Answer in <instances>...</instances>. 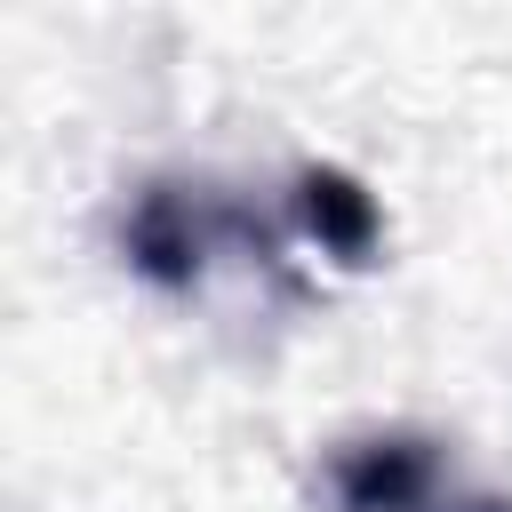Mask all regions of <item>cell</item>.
Segmentation results:
<instances>
[{"label": "cell", "mask_w": 512, "mask_h": 512, "mask_svg": "<svg viewBox=\"0 0 512 512\" xmlns=\"http://www.w3.org/2000/svg\"><path fill=\"white\" fill-rule=\"evenodd\" d=\"M304 216H312V232L328 240V248H344V256H360L368 248V232H376V200L360 192V184H344V176H304Z\"/></svg>", "instance_id": "cell-2"}, {"label": "cell", "mask_w": 512, "mask_h": 512, "mask_svg": "<svg viewBox=\"0 0 512 512\" xmlns=\"http://www.w3.org/2000/svg\"><path fill=\"white\" fill-rule=\"evenodd\" d=\"M424 488H432V456L416 440H376V448L344 456V504L352 512H416Z\"/></svg>", "instance_id": "cell-1"}]
</instances>
